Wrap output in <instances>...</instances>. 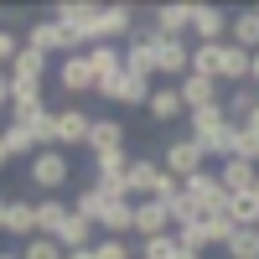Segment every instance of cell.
Segmentation results:
<instances>
[{
    "label": "cell",
    "instance_id": "41",
    "mask_svg": "<svg viewBox=\"0 0 259 259\" xmlns=\"http://www.w3.org/2000/svg\"><path fill=\"white\" fill-rule=\"evenodd\" d=\"M21 47H26V41H21V31H0V73H11V62L21 57Z\"/></svg>",
    "mask_w": 259,
    "mask_h": 259
},
{
    "label": "cell",
    "instance_id": "44",
    "mask_svg": "<svg viewBox=\"0 0 259 259\" xmlns=\"http://www.w3.org/2000/svg\"><path fill=\"white\" fill-rule=\"evenodd\" d=\"M244 130H254V135H259V104H254V114L244 119Z\"/></svg>",
    "mask_w": 259,
    "mask_h": 259
},
{
    "label": "cell",
    "instance_id": "47",
    "mask_svg": "<svg viewBox=\"0 0 259 259\" xmlns=\"http://www.w3.org/2000/svg\"><path fill=\"white\" fill-rule=\"evenodd\" d=\"M11 166V150H6V140H0V171H6Z\"/></svg>",
    "mask_w": 259,
    "mask_h": 259
},
{
    "label": "cell",
    "instance_id": "5",
    "mask_svg": "<svg viewBox=\"0 0 259 259\" xmlns=\"http://www.w3.org/2000/svg\"><path fill=\"white\" fill-rule=\"evenodd\" d=\"M94 94L99 99H109V104H150V94H156V78H145V73H114V78H99L94 83Z\"/></svg>",
    "mask_w": 259,
    "mask_h": 259
},
{
    "label": "cell",
    "instance_id": "38",
    "mask_svg": "<svg viewBox=\"0 0 259 259\" xmlns=\"http://www.w3.org/2000/svg\"><path fill=\"white\" fill-rule=\"evenodd\" d=\"M233 161L259 166V135H254V130H244V124H239V135H233Z\"/></svg>",
    "mask_w": 259,
    "mask_h": 259
},
{
    "label": "cell",
    "instance_id": "37",
    "mask_svg": "<svg viewBox=\"0 0 259 259\" xmlns=\"http://www.w3.org/2000/svg\"><path fill=\"white\" fill-rule=\"evenodd\" d=\"M166 212H171V228H192V223L202 218V212H197V202H192L187 192H177V197L166 202Z\"/></svg>",
    "mask_w": 259,
    "mask_h": 259
},
{
    "label": "cell",
    "instance_id": "36",
    "mask_svg": "<svg viewBox=\"0 0 259 259\" xmlns=\"http://www.w3.org/2000/svg\"><path fill=\"white\" fill-rule=\"evenodd\" d=\"M104 207H109V197H99L94 187H83L78 197H73V212H78V218H89L94 228H99V218H104Z\"/></svg>",
    "mask_w": 259,
    "mask_h": 259
},
{
    "label": "cell",
    "instance_id": "14",
    "mask_svg": "<svg viewBox=\"0 0 259 259\" xmlns=\"http://www.w3.org/2000/svg\"><path fill=\"white\" fill-rule=\"evenodd\" d=\"M57 83H62V94H94V68H89V57H83V52H73V57H62L57 62Z\"/></svg>",
    "mask_w": 259,
    "mask_h": 259
},
{
    "label": "cell",
    "instance_id": "24",
    "mask_svg": "<svg viewBox=\"0 0 259 259\" xmlns=\"http://www.w3.org/2000/svg\"><path fill=\"white\" fill-rule=\"evenodd\" d=\"M145 114L150 119H177V114H187V104H182V94H177V83H156V94H150V104H145Z\"/></svg>",
    "mask_w": 259,
    "mask_h": 259
},
{
    "label": "cell",
    "instance_id": "35",
    "mask_svg": "<svg viewBox=\"0 0 259 259\" xmlns=\"http://www.w3.org/2000/svg\"><path fill=\"white\" fill-rule=\"evenodd\" d=\"M89 161H94V177H124L135 156H130V145H124V150H104V156H89Z\"/></svg>",
    "mask_w": 259,
    "mask_h": 259
},
{
    "label": "cell",
    "instance_id": "45",
    "mask_svg": "<svg viewBox=\"0 0 259 259\" xmlns=\"http://www.w3.org/2000/svg\"><path fill=\"white\" fill-rule=\"evenodd\" d=\"M6 207H11V197L0 192V233H6Z\"/></svg>",
    "mask_w": 259,
    "mask_h": 259
},
{
    "label": "cell",
    "instance_id": "11",
    "mask_svg": "<svg viewBox=\"0 0 259 259\" xmlns=\"http://www.w3.org/2000/svg\"><path fill=\"white\" fill-rule=\"evenodd\" d=\"M228 11H218V6H192V31H187V41H228Z\"/></svg>",
    "mask_w": 259,
    "mask_h": 259
},
{
    "label": "cell",
    "instance_id": "31",
    "mask_svg": "<svg viewBox=\"0 0 259 259\" xmlns=\"http://www.w3.org/2000/svg\"><path fill=\"white\" fill-rule=\"evenodd\" d=\"M254 104H259V89H254V83H244V89H233V94L223 99V109H228L233 124H244V119L254 114Z\"/></svg>",
    "mask_w": 259,
    "mask_h": 259
},
{
    "label": "cell",
    "instance_id": "26",
    "mask_svg": "<svg viewBox=\"0 0 259 259\" xmlns=\"http://www.w3.org/2000/svg\"><path fill=\"white\" fill-rule=\"evenodd\" d=\"M47 73H52V57H41L31 47H21V57L11 62V78H26V83H47Z\"/></svg>",
    "mask_w": 259,
    "mask_h": 259
},
{
    "label": "cell",
    "instance_id": "30",
    "mask_svg": "<svg viewBox=\"0 0 259 259\" xmlns=\"http://www.w3.org/2000/svg\"><path fill=\"white\" fill-rule=\"evenodd\" d=\"M83 57H89L94 78H114V73H124V47H89Z\"/></svg>",
    "mask_w": 259,
    "mask_h": 259
},
{
    "label": "cell",
    "instance_id": "46",
    "mask_svg": "<svg viewBox=\"0 0 259 259\" xmlns=\"http://www.w3.org/2000/svg\"><path fill=\"white\" fill-rule=\"evenodd\" d=\"M62 259H94V249H73V254H62Z\"/></svg>",
    "mask_w": 259,
    "mask_h": 259
},
{
    "label": "cell",
    "instance_id": "10",
    "mask_svg": "<svg viewBox=\"0 0 259 259\" xmlns=\"http://www.w3.org/2000/svg\"><path fill=\"white\" fill-rule=\"evenodd\" d=\"M182 192L197 202V212H223V207H228V192H223V182H218V171H212V166H202L197 177H187Z\"/></svg>",
    "mask_w": 259,
    "mask_h": 259
},
{
    "label": "cell",
    "instance_id": "21",
    "mask_svg": "<svg viewBox=\"0 0 259 259\" xmlns=\"http://www.w3.org/2000/svg\"><path fill=\"white\" fill-rule=\"evenodd\" d=\"M218 182H223V192L228 197H239V192H254V182H259V166H249V161H218Z\"/></svg>",
    "mask_w": 259,
    "mask_h": 259
},
{
    "label": "cell",
    "instance_id": "22",
    "mask_svg": "<svg viewBox=\"0 0 259 259\" xmlns=\"http://www.w3.org/2000/svg\"><path fill=\"white\" fill-rule=\"evenodd\" d=\"M99 228H104V239H135V202H109Z\"/></svg>",
    "mask_w": 259,
    "mask_h": 259
},
{
    "label": "cell",
    "instance_id": "27",
    "mask_svg": "<svg viewBox=\"0 0 259 259\" xmlns=\"http://www.w3.org/2000/svg\"><path fill=\"white\" fill-rule=\"evenodd\" d=\"M228 223L233 228H259V192H239V197H228Z\"/></svg>",
    "mask_w": 259,
    "mask_h": 259
},
{
    "label": "cell",
    "instance_id": "15",
    "mask_svg": "<svg viewBox=\"0 0 259 259\" xmlns=\"http://www.w3.org/2000/svg\"><path fill=\"white\" fill-rule=\"evenodd\" d=\"M156 182H161V161L156 156H135L130 161V171H124V187H130V197H150V192H156Z\"/></svg>",
    "mask_w": 259,
    "mask_h": 259
},
{
    "label": "cell",
    "instance_id": "34",
    "mask_svg": "<svg viewBox=\"0 0 259 259\" xmlns=\"http://www.w3.org/2000/svg\"><path fill=\"white\" fill-rule=\"evenodd\" d=\"M228 259H259V228H233V239L223 244Z\"/></svg>",
    "mask_w": 259,
    "mask_h": 259
},
{
    "label": "cell",
    "instance_id": "16",
    "mask_svg": "<svg viewBox=\"0 0 259 259\" xmlns=\"http://www.w3.org/2000/svg\"><path fill=\"white\" fill-rule=\"evenodd\" d=\"M6 233L11 239H36V197H11V207H6Z\"/></svg>",
    "mask_w": 259,
    "mask_h": 259
},
{
    "label": "cell",
    "instance_id": "42",
    "mask_svg": "<svg viewBox=\"0 0 259 259\" xmlns=\"http://www.w3.org/2000/svg\"><path fill=\"white\" fill-rule=\"evenodd\" d=\"M11 109V73H0V114Z\"/></svg>",
    "mask_w": 259,
    "mask_h": 259
},
{
    "label": "cell",
    "instance_id": "48",
    "mask_svg": "<svg viewBox=\"0 0 259 259\" xmlns=\"http://www.w3.org/2000/svg\"><path fill=\"white\" fill-rule=\"evenodd\" d=\"M6 26H11V16H6V11H0V31H6Z\"/></svg>",
    "mask_w": 259,
    "mask_h": 259
},
{
    "label": "cell",
    "instance_id": "29",
    "mask_svg": "<svg viewBox=\"0 0 259 259\" xmlns=\"http://www.w3.org/2000/svg\"><path fill=\"white\" fill-rule=\"evenodd\" d=\"M156 31L187 36V31H192V6H182V0H177V6H161V11H156Z\"/></svg>",
    "mask_w": 259,
    "mask_h": 259
},
{
    "label": "cell",
    "instance_id": "4",
    "mask_svg": "<svg viewBox=\"0 0 259 259\" xmlns=\"http://www.w3.org/2000/svg\"><path fill=\"white\" fill-rule=\"evenodd\" d=\"M140 31V16L135 6H124V0H114V6L99 11V26H94V47H124L130 36Z\"/></svg>",
    "mask_w": 259,
    "mask_h": 259
},
{
    "label": "cell",
    "instance_id": "25",
    "mask_svg": "<svg viewBox=\"0 0 259 259\" xmlns=\"http://www.w3.org/2000/svg\"><path fill=\"white\" fill-rule=\"evenodd\" d=\"M228 41L254 57V52H259V11H239V16H233V21H228Z\"/></svg>",
    "mask_w": 259,
    "mask_h": 259
},
{
    "label": "cell",
    "instance_id": "49",
    "mask_svg": "<svg viewBox=\"0 0 259 259\" xmlns=\"http://www.w3.org/2000/svg\"><path fill=\"white\" fill-rule=\"evenodd\" d=\"M0 259H21V254H11V249H6V254H0Z\"/></svg>",
    "mask_w": 259,
    "mask_h": 259
},
{
    "label": "cell",
    "instance_id": "39",
    "mask_svg": "<svg viewBox=\"0 0 259 259\" xmlns=\"http://www.w3.org/2000/svg\"><path fill=\"white\" fill-rule=\"evenodd\" d=\"M21 259H62V249H57V239H41L36 233V239L21 244Z\"/></svg>",
    "mask_w": 259,
    "mask_h": 259
},
{
    "label": "cell",
    "instance_id": "3",
    "mask_svg": "<svg viewBox=\"0 0 259 259\" xmlns=\"http://www.w3.org/2000/svg\"><path fill=\"white\" fill-rule=\"evenodd\" d=\"M21 41H26L31 52H41V57H73V52H83L78 41H73V31L62 26V21H31L26 31H21Z\"/></svg>",
    "mask_w": 259,
    "mask_h": 259
},
{
    "label": "cell",
    "instance_id": "32",
    "mask_svg": "<svg viewBox=\"0 0 259 259\" xmlns=\"http://www.w3.org/2000/svg\"><path fill=\"white\" fill-rule=\"evenodd\" d=\"M218 52H223V41L218 47H212V41H192V73L218 83Z\"/></svg>",
    "mask_w": 259,
    "mask_h": 259
},
{
    "label": "cell",
    "instance_id": "40",
    "mask_svg": "<svg viewBox=\"0 0 259 259\" xmlns=\"http://www.w3.org/2000/svg\"><path fill=\"white\" fill-rule=\"evenodd\" d=\"M94 259H135V244H130V239H99Z\"/></svg>",
    "mask_w": 259,
    "mask_h": 259
},
{
    "label": "cell",
    "instance_id": "28",
    "mask_svg": "<svg viewBox=\"0 0 259 259\" xmlns=\"http://www.w3.org/2000/svg\"><path fill=\"white\" fill-rule=\"evenodd\" d=\"M0 140H6V150H11V161H16V156H36V150H41V140L31 135L26 124H16V119H6V130H0Z\"/></svg>",
    "mask_w": 259,
    "mask_h": 259
},
{
    "label": "cell",
    "instance_id": "19",
    "mask_svg": "<svg viewBox=\"0 0 259 259\" xmlns=\"http://www.w3.org/2000/svg\"><path fill=\"white\" fill-rule=\"evenodd\" d=\"M68 218H73L68 197H36V233H41V239H57V228Z\"/></svg>",
    "mask_w": 259,
    "mask_h": 259
},
{
    "label": "cell",
    "instance_id": "2",
    "mask_svg": "<svg viewBox=\"0 0 259 259\" xmlns=\"http://www.w3.org/2000/svg\"><path fill=\"white\" fill-rule=\"evenodd\" d=\"M26 177H31V187H36V192H47V197H62V187L73 182V161H68V150H57V145L36 150Z\"/></svg>",
    "mask_w": 259,
    "mask_h": 259
},
{
    "label": "cell",
    "instance_id": "18",
    "mask_svg": "<svg viewBox=\"0 0 259 259\" xmlns=\"http://www.w3.org/2000/svg\"><path fill=\"white\" fill-rule=\"evenodd\" d=\"M177 94H182V104H187V114H192V109H212V104H223V99H218V83H212V78H197V73H187V78L177 83Z\"/></svg>",
    "mask_w": 259,
    "mask_h": 259
},
{
    "label": "cell",
    "instance_id": "43",
    "mask_svg": "<svg viewBox=\"0 0 259 259\" xmlns=\"http://www.w3.org/2000/svg\"><path fill=\"white\" fill-rule=\"evenodd\" d=\"M249 83L259 89V52H254V62H249Z\"/></svg>",
    "mask_w": 259,
    "mask_h": 259
},
{
    "label": "cell",
    "instance_id": "33",
    "mask_svg": "<svg viewBox=\"0 0 259 259\" xmlns=\"http://www.w3.org/2000/svg\"><path fill=\"white\" fill-rule=\"evenodd\" d=\"M182 254V239H177V228L161 233V239H140V254L135 259H177Z\"/></svg>",
    "mask_w": 259,
    "mask_h": 259
},
{
    "label": "cell",
    "instance_id": "13",
    "mask_svg": "<svg viewBox=\"0 0 259 259\" xmlns=\"http://www.w3.org/2000/svg\"><path fill=\"white\" fill-rule=\"evenodd\" d=\"M124 119H114V114H94V130H89V156H104V150H124Z\"/></svg>",
    "mask_w": 259,
    "mask_h": 259
},
{
    "label": "cell",
    "instance_id": "6",
    "mask_svg": "<svg viewBox=\"0 0 259 259\" xmlns=\"http://www.w3.org/2000/svg\"><path fill=\"white\" fill-rule=\"evenodd\" d=\"M187 73H192V41H187V36H166V31H156V78L182 83Z\"/></svg>",
    "mask_w": 259,
    "mask_h": 259
},
{
    "label": "cell",
    "instance_id": "8",
    "mask_svg": "<svg viewBox=\"0 0 259 259\" xmlns=\"http://www.w3.org/2000/svg\"><path fill=\"white\" fill-rule=\"evenodd\" d=\"M99 11H104V6H94V0H68V6H57V11H52V21H62V26L73 31V41H78L83 52H89V47H94Z\"/></svg>",
    "mask_w": 259,
    "mask_h": 259
},
{
    "label": "cell",
    "instance_id": "1",
    "mask_svg": "<svg viewBox=\"0 0 259 259\" xmlns=\"http://www.w3.org/2000/svg\"><path fill=\"white\" fill-rule=\"evenodd\" d=\"M187 135L202 145V156L228 161V156H233V135H239V124L228 119L223 104H212V109H192V114H187Z\"/></svg>",
    "mask_w": 259,
    "mask_h": 259
},
{
    "label": "cell",
    "instance_id": "7",
    "mask_svg": "<svg viewBox=\"0 0 259 259\" xmlns=\"http://www.w3.org/2000/svg\"><path fill=\"white\" fill-rule=\"evenodd\" d=\"M89 130H94V114H89V109H78V104L52 109V145H57V150L89 145Z\"/></svg>",
    "mask_w": 259,
    "mask_h": 259
},
{
    "label": "cell",
    "instance_id": "9",
    "mask_svg": "<svg viewBox=\"0 0 259 259\" xmlns=\"http://www.w3.org/2000/svg\"><path fill=\"white\" fill-rule=\"evenodd\" d=\"M161 166H166L177 182H187V177H197V171L207 166V156H202V145L192 140V135H177V140L161 150Z\"/></svg>",
    "mask_w": 259,
    "mask_h": 259
},
{
    "label": "cell",
    "instance_id": "17",
    "mask_svg": "<svg viewBox=\"0 0 259 259\" xmlns=\"http://www.w3.org/2000/svg\"><path fill=\"white\" fill-rule=\"evenodd\" d=\"M161 233H171V212H166L161 202L140 197V202H135V239H161Z\"/></svg>",
    "mask_w": 259,
    "mask_h": 259
},
{
    "label": "cell",
    "instance_id": "12",
    "mask_svg": "<svg viewBox=\"0 0 259 259\" xmlns=\"http://www.w3.org/2000/svg\"><path fill=\"white\" fill-rule=\"evenodd\" d=\"M124 68H130V73L156 78V21H150V26H140L135 36L124 41Z\"/></svg>",
    "mask_w": 259,
    "mask_h": 259
},
{
    "label": "cell",
    "instance_id": "20",
    "mask_svg": "<svg viewBox=\"0 0 259 259\" xmlns=\"http://www.w3.org/2000/svg\"><path fill=\"white\" fill-rule=\"evenodd\" d=\"M249 52L244 47H233V41H223V52H218V83H233V89H244L249 83Z\"/></svg>",
    "mask_w": 259,
    "mask_h": 259
},
{
    "label": "cell",
    "instance_id": "23",
    "mask_svg": "<svg viewBox=\"0 0 259 259\" xmlns=\"http://www.w3.org/2000/svg\"><path fill=\"white\" fill-rule=\"evenodd\" d=\"M94 244H99V233H94L89 218H78V212L57 228V249H62V254H73V249H94Z\"/></svg>",
    "mask_w": 259,
    "mask_h": 259
}]
</instances>
